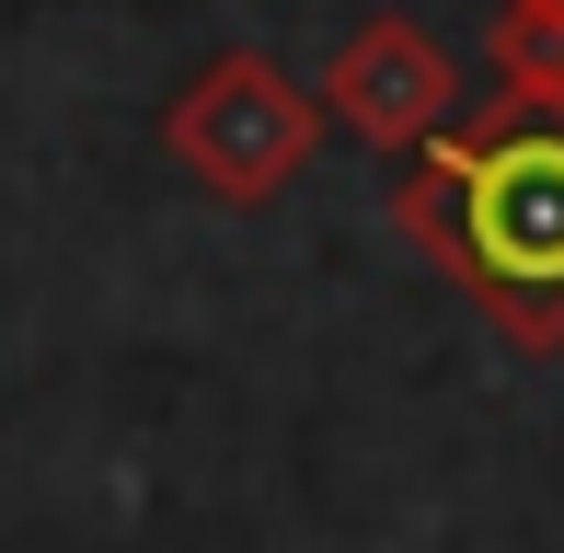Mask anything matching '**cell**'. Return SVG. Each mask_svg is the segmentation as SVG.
<instances>
[{
	"instance_id": "277c9868",
	"label": "cell",
	"mask_w": 564,
	"mask_h": 553,
	"mask_svg": "<svg viewBox=\"0 0 564 553\" xmlns=\"http://www.w3.org/2000/svg\"><path fill=\"white\" fill-rule=\"evenodd\" d=\"M496 93L564 105V0H496Z\"/></svg>"
},
{
	"instance_id": "3957f363",
	"label": "cell",
	"mask_w": 564,
	"mask_h": 553,
	"mask_svg": "<svg viewBox=\"0 0 564 553\" xmlns=\"http://www.w3.org/2000/svg\"><path fill=\"white\" fill-rule=\"evenodd\" d=\"M449 116H460V69H449V46L426 35V23H403V12H369L335 58H323V128L369 139L380 162L426 150Z\"/></svg>"
},
{
	"instance_id": "7a4b0ae2",
	"label": "cell",
	"mask_w": 564,
	"mask_h": 553,
	"mask_svg": "<svg viewBox=\"0 0 564 553\" xmlns=\"http://www.w3.org/2000/svg\"><path fill=\"white\" fill-rule=\"evenodd\" d=\"M162 150H173V173H196V185L219 196V208H265V196H289L300 173H312L323 93H300L265 46H219V58L162 105Z\"/></svg>"
},
{
	"instance_id": "6da1fadb",
	"label": "cell",
	"mask_w": 564,
	"mask_h": 553,
	"mask_svg": "<svg viewBox=\"0 0 564 553\" xmlns=\"http://www.w3.org/2000/svg\"><path fill=\"white\" fill-rule=\"evenodd\" d=\"M392 231L496 323L519 358L564 346V105L496 93L392 173Z\"/></svg>"
}]
</instances>
